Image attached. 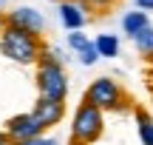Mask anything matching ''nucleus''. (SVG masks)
I'll use <instances>...</instances> for the list:
<instances>
[{
	"label": "nucleus",
	"instance_id": "obj_1",
	"mask_svg": "<svg viewBox=\"0 0 153 145\" xmlns=\"http://www.w3.org/2000/svg\"><path fill=\"white\" fill-rule=\"evenodd\" d=\"M43 51H45L43 37H37L31 31H23L17 26H6V31L0 34V54L6 60L17 63V66H34L37 68Z\"/></svg>",
	"mask_w": 153,
	"mask_h": 145
},
{
	"label": "nucleus",
	"instance_id": "obj_2",
	"mask_svg": "<svg viewBox=\"0 0 153 145\" xmlns=\"http://www.w3.org/2000/svg\"><path fill=\"white\" fill-rule=\"evenodd\" d=\"M34 83H37L40 97L65 102V97H68V74H65V66H62V57L57 54L54 49L43 51V57H40V63H37Z\"/></svg>",
	"mask_w": 153,
	"mask_h": 145
},
{
	"label": "nucleus",
	"instance_id": "obj_3",
	"mask_svg": "<svg viewBox=\"0 0 153 145\" xmlns=\"http://www.w3.org/2000/svg\"><path fill=\"white\" fill-rule=\"evenodd\" d=\"M105 131V114L88 100H79L71 117V140L68 145H94Z\"/></svg>",
	"mask_w": 153,
	"mask_h": 145
},
{
	"label": "nucleus",
	"instance_id": "obj_4",
	"mask_svg": "<svg viewBox=\"0 0 153 145\" xmlns=\"http://www.w3.org/2000/svg\"><path fill=\"white\" fill-rule=\"evenodd\" d=\"M82 100H88L91 105H97L102 114L105 111H125V108L133 111V102H131V97H128V91L122 88L114 77H97L85 88Z\"/></svg>",
	"mask_w": 153,
	"mask_h": 145
},
{
	"label": "nucleus",
	"instance_id": "obj_5",
	"mask_svg": "<svg viewBox=\"0 0 153 145\" xmlns=\"http://www.w3.org/2000/svg\"><path fill=\"white\" fill-rule=\"evenodd\" d=\"M6 134L11 137L14 145H23V142H31L37 137L45 134L43 123L34 117V111H26V114H14V117L6 120Z\"/></svg>",
	"mask_w": 153,
	"mask_h": 145
},
{
	"label": "nucleus",
	"instance_id": "obj_6",
	"mask_svg": "<svg viewBox=\"0 0 153 145\" xmlns=\"http://www.w3.org/2000/svg\"><path fill=\"white\" fill-rule=\"evenodd\" d=\"M6 23L23 28V31H31V34H37V37H43V31H45V17H43V11L31 9V6H17V9L6 11Z\"/></svg>",
	"mask_w": 153,
	"mask_h": 145
},
{
	"label": "nucleus",
	"instance_id": "obj_7",
	"mask_svg": "<svg viewBox=\"0 0 153 145\" xmlns=\"http://www.w3.org/2000/svg\"><path fill=\"white\" fill-rule=\"evenodd\" d=\"M34 117L43 123V128H54V125H60L62 120H65V102H57V100H45V97H37V102H34Z\"/></svg>",
	"mask_w": 153,
	"mask_h": 145
},
{
	"label": "nucleus",
	"instance_id": "obj_8",
	"mask_svg": "<svg viewBox=\"0 0 153 145\" xmlns=\"http://www.w3.org/2000/svg\"><path fill=\"white\" fill-rule=\"evenodd\" d=\"M57 11H60V23L68 28V31H82V26L91 20L88 9L79 3V0H68V3H60V6H57Z\"/></svg>",
	"mask_w": 153,
	"mask_h": 145
},
{
	"label": "nucleus",
	"instance_id": "obj_9",
	"mask_svg": "<svg viewBox=\"0 0 153 145\" xmlns=\"http://www.w3.org/2000/svg\"><path fill=\"white\" fill-rule=\"evenodd\" d=\"M133 123H136L142 145H153V114L145 105H133Z\"/></svg>",
	"mask_w": 153,
	"mask_h": 145
},
{
	"label": "nucleus",
	"instance_id": "obj_10",
	"mask_svg": "<svg viewBox=\"0 0 153 145\" xmlns=\"http://www.w3.org/2000/svg\"><path fill=\"white\" fill-rule=\"evenodd\" d=\"M145 28H150V17L145 14V11H128V14L122 17V31L131 40H136Z\"/></svg>",
	"mask_w": 153,
	"mask_h": 145
},
{
	"label": "nucleus",
	"instance_id": "obj_11",
	"mask_svg": "<svg viewBox=\"0 0 153 145\" xmlns=\"http://www.w3.org/2000/svg\"><path fill=\"white\" fill-rule=\"evenodd\" d=\"M94 46H97L99 57H116L119 54V37L116 34H97Z\"/></svg>",
	"mask_w": 153,
	"mask_h": 145
},
{
	"label": "nucleus",
	"instance_id": "obj_12",
	"mask_svg": "<svg viewBox=\"0 0 153 145\" xmlns=\"http://www.w3.org/2000/svg\"><path fill=\"white\" fill-rule=\"evenodd\" d=\"M133 49H136L148 63H153V26H150V28H145V31L139 34L136 40H133Z\"/></svg>",
	"mask_w": 153,
	"mask_h": 145
},
{
	"label": "nucleus",
	"instance_id": "obj_13",
	"mask_svg": "<svg viewBox=\"0 0 153 145\" xmlns=\"http://www.w3.org/2000/svg\"><path fill=\"white\" fill-rule=\"evenodd\" d=\"M65 46L74 51V54H79V51H85L88 46H94V40H88V34H82V31H71L65 37Z\"/></svg>",
	"mask_w": 153,
	"mask_h": 145
},
{
	"label": "nucleus",
	"instance_id": "obj_14",
	"mask_svg": "<svg viewBox=\"0 0 153 145\" xmlns=\"http://www.w3.org/2000/svg\"><path fill=\"white\" fill-rule=\"evenodd\" d=\"M88 11H108L111 6H116V0H79Z\"/></svg>",
	"mask_w": 153,
	"mask_h": 145
},
{
	"label": "nucleus",
	"instance_id": "obj_15",
	"mask_svg": "<svg viewBox=\"0 0 153 145\" xmlns=\"http://www.w3.org/2000/svg\"><path fill=\"white\" fill-rule=\"evenodd\" d=\"M76 57H79L82 66H94V63L99 60V51H97V46H88V49H85V51H79Z\"/></svg>",
	"mask_w": 153,
	"mask_h": 145
},
{
	"label": "nucleus",
	"instance_id": "obj_16",
	"mask_svg": "<svg viewBox=\"0 0 153 145\" xmlns=\"http://www.w3.org/2000/svg\"><path fill=\"white\" fill-rule=\"evenodd\" d=\"M23 145H60V142H57L54 140V137H37V140H31V142H23Z\"/></svg>",
	"mask_w": 153,
	"mask_h": 145
},
{
	"label": "nucleus",
	"instance_id": "obj_17",
	"mask_svg": "<svg viewBox=\"0 0 153 145\" xmlns=\"http://www.w3.org/2000/svg\"><path fill=\"white\" fill-rule=\"evenodd\" d=\"M136 9L148 14V11H153V0H136Z\"/></svg>",
	"mask_w": 153,
	"mask_h": 145
},
{
	"label": "nucleus",
	"instance_id": "obj_18",
	"mask_svg": "<svg viewBox=\"0 0 153 145\" xmlns=\"http://www.w3.org/2000/svg\"><path fill=\"white\" fill-rule=\"evenodd\" d=\"M0 145H14V142H11V137L6 134V128H0Z\"/></svg>",
	"mask_w": 153,
	"mask_h": 145
},
{
	"label": "nucleus",
	"instance_id": "obj_19",
	"mask_svg": "<svg viewBox=\"0 0 153 145\" xmlns=\"http://www.w3.org/2000/svg\"><path fill=\"white\" fill-rule=\"evenodd\" d=\"M6 26H9V23H6V14H3V11H0V34L6 31Z\"/></svg>",
	"mask_w": 153,
	"mask_h": 145
},
{
	"label": "nucleus",
	"instance_id": "obj_20",
	"mask_svg": "<svg viewBox=\"0 0 153 145\" xmlns=\"http://www.w3.org/2000/svg\"><path fill=\"white\" fill-rule=\"evenodd\" d=\"M148 88H150V94H153V68L148 71Z\"/></svg>",
	"mask_w": 153,
	"mask_h": 145
},
{
	"label": "nucleus",
	"instance_id": "obj_21",
	"mask_svg": "<svg viewBox=\"0 0 153 145\" xmlns=\"http://www.w3.org/2000/svg\"><path fill=\"white\" fill-rule=\"evenodd\" d=\"M3 9H6V0H0V11H3Z\"/></svg>",
	"mask_w": 153,
	"mask_h": 145
},
{
	"label": "nucleus",
	"instance_id": "obj_22",
	"mask_svg": "<svg viewBox=\"0 0 153 145\" xmlns=\"http://www.w3.org/2000/svg\"><path fill=\"white\" fill-rule=\"evenodd\" d=\"M54 3H57V6H60V3H68V0H54Z\"/></svg>",
	"mask_w": 153,
	"mask_h": 145
}]
</instances>
